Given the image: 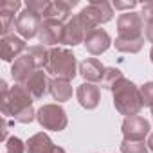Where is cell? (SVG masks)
<instances>
[{"label":"cell","instance_id":"1","mask_svg":"<svg viewBox=\"0 0 153 153\" xmlns=\"http://www.w3.org/2000/svg\"><path fill=\"white\" fill-rule=\"evenodd\" d=\"M0 108L6 117H13L18 123H33L36 119V112L33 110V96L25 87L15 85L7 87L6 81L0 83Z\"/></svg>","mask_w":153,"mask_h":153},{"label":"cell","instance_id":"2","mask_svg":"<svg viewBox=\"0 0 153 153\" xmlns=\"http://www.w3.org/2000/svg\"><path fill=\"white\" fill-rule=\"evenodd\" d=\"M112 94H114V105L117 108V112H121L126 117H133L140 112L142 105V97H140V90L137 88L135 83H131L126 78H121L114 87H112Z\"/></svg>","mask_w":153,"mask_h":153},{"label":"cell","instance_id":"3","mask_svg":"<svg viewBox=\"0 0 153 153\" xmlns=\"http://www.w3.org/2000/svg\"><path fill=\"white\" fill-rule=\"evenodd\" d=\"M76 56L72 54V51L63 49V47H52L51 49V56H49V65H47V72L54 74L59 79H74L76 78Z\"/></svg>","mask_w":153,"mask_h":153},{"label":"cell","instance_id":"4","mask_svg":"<svg viewBox=\"0 0 153 153\" xmlns=\"http://www.w3.org/2000/svg\"><path fill=\"white\" fill-rule=\"evenodd\" d=\"M112 6L108 2H101V0H92V2L79 11V20L87 31V34L94 29H97L101 24H106L112 20Z\"/></svg>","mask_w":153,"mask_h":153},{"label":"cell","instance_id":"5","mask_svg":"<svg viewBox=\"0 0 153 153\" xmlns=\"http://www.w3.org/2000/svg\"><path fill=\"white\" fill-rule=\"evenodd\" d=\"M142 29H144V24H142V16L137 15V13H124L119 16L117 20V31H119V40H124V42H137V40H144L142 36Z\"/></svg>","mask_w":153,"mask_h":153},{"label":"cell","instance_id":"6","mask_svg":"<svg viewBox=\"0 0 153 153\" xmlns=\"http://www.w3.org/2000/svg\"><path fill=\"white\" fill-rule=\"evenodd\" d=\"M36 119L45 130L61 131L67 128V114L59 105H43L36 112Z\"/></svg>","mask_w":153,"mask_h":153},{"label":"cell","instance_id":"7","mask_svg":"<svg viewBox=\"0 0 153 153\" xmlns=\"http://www.w3.org/2000/svg\"><path fill=\"white\" fill-rule=\"evenodd\" d=\"M42 18L38 15H34L33 11L29 9H24L22 13H18L16 16V24H15V29L20 33L22 38H33L40 33V27H42Z\"/></svg>","mask_w":153,"mask_h":153},{"label":"cell","instance_id":"8","mask_svg":"<svg viewBox=\"0 0 153 153\" xmlns=\"http://www.w3.org/2000/svg\"><path fill=\"white\" fill-rule=\"evenodd\" d=\"M63 33H65V24L59 20H43L40 27V43L42 45H56L63 43Z\"/></svg>","mask_w":153,"mask_h":153},{"label":"cell","instance_id":"9","mask_svg":"<svg viewBox=\"0 0 153 153\" xmlns=\"http://www.w3.org/2000/svg\"><path fill=\"white\" fill-rule=\"evenodd\" d=\"M149 133V123L140 117V115H133V117H126L123 123V135L124 140H144V137Z\"/></svg>","mask_w":153,"mask_h":153},{"label":"cell","instance_id":"10","mask_svg":"<svg viewBox=\"0 0 153 153\" xmlns=\"http://www.w3.org/2000/svg\"><path fill=\"white\" fill-rule=\"evenodd\" d=\"M36 70H38V68H36V63H34L33 56H31L29 52H25V54H22L18 59H15V63H13V67H11V76H13V79H15L18 85H22V83L25 85L27 79L31 78Z\"/></svg>","mask_w":153,"mask_h":153},{"label":"cell","instance_id":"11","mask_svg":"<svg viewBox=\"0 0 153 153\" xmlns=\"http://www.w3.org/2000/svg\"><path fill=\"white\" fill-rule=\"evenodd\" d=\"M83 43H85V47H87V51H88L90 54L99 56V54H103V52L108 51V47L112 45V40H110V34H108L105 29L97 27V29L90 31V33L85 36V42H83Z\"/></svg>","mask_w":153,"mask_h":153},{"label":"cell","instance_id":"12","mask_svg":"<svg viewBox=\"0 0 153 153\" xmlns=\"http://www.w3.org/2000/svg\"><path fill=\"white\" fill-rule=\"evenodd\" d=\"M25 42L15 34H7V36H2L0 40V58L4 61H13V59H18L22 56V52L25 51Z\"/></svg>","mask_w":153,"mask_h":153},{"label":"cell","instance_id":"13","mask_svg":"<svg viewBox=\"0 0 153 153\" xmlns=\"http://www.w3.org/2000/svg\"><path fill=\"white\" fill-rule=\"evenodd\" d=\"M85 36H87V31L79 20V15H74L72 18L67 20L65 24V33H63V43L65 45H78L81 42H85Z\"/></svg>","mask_w":153,"mask_h":153},{"label":"cell","instance_id":"14","mask_svg":"<svg viewBox=\"0 0 153 153\" xmlns=\"http://www.w3.org/2000/svg\"><path fill=\"white\" fill-rule=\"evenodd\" d=\"M76 97H78L79 105L87 110H94L97 105H99V97H101V92H99V87L96 83H81L76 90Z\"/></svg>","mask_w":153,"mask_h":153},{"label":"cell","instance_id":"15","mask_svg":"<svg viewBox=\"0 0 153 153\" xmlns=\"http://www.w3.org/2000/svg\"><path fill=\"white\" fill-rule=\"evenodd\" d=\"M105 72H106V67L96 58H88L79 63V74L88 83H101L105 78Z\"/></svg>","mask_w":153,"mask_h":153},{"label":"cell","instance_id":"16","mask_svg":"<svg viewBox=\"0 0 153 153\" xmlns=\"http://www.w3.org/2000/svg\"><path fill=\"white\" fill-rule=\"evenodd\" d=\"M27 88V92L34 97V99H42L47 92H49V87H51V81L47 78V74L43 70H36L31 78L27 79V83L24 85Z\"/></svg>","mask_w":153,"mask_h":153},{"label":"cell","instance_id":"17","mask_svg":"<svg viewBox=\"0 0 153 153\" xmlns=\"http://www.w3.org/2000/svg\"><path fill=\"white\" fill-rule=\"evenodd\" d=\"M25 146H27V153H52L56 149V146L52 144L51 137L47 133H43V131L33 135L25 142Z\"/></svg>","mask_w":153,"mask_h":153},{"label":"cell","instance_id":"18","mask_svg":"<svg viewBox=\"0 0 153 153\" xmlns=\"http://www.w3.org/2000/svg\"><path fill=\"white\" fill-rule=\"evenodd\" d=\"M76 4H78L76 0H72V2H65V0H56V2H51L45 20H59V22L67 20L70 16L72 7H76Z\"/></svg>","mask_w":153,"mask_h":153},{"label":"cell","instance_id":"19","mask_svg":"<svg viewBox=\"0 0 153 153\" xmlns=\"http://www.w3.org/2000/svg\"><path fill=\"white\" fill-rule=\"evenodd\" d=\"M49 92H51V96H52L56 101H59V103L68 101V99L72 97V87H70V81H67V79H59V78H54V79L51 81Z\"/></svg>","mask_w":153,"mask_h":153},{"label":"cell","instance_id":"20","mask_svg":"<svg viewBox=\"0 0 153 153\" xmlns=\"http://www.w3.org/2000/svg\"><path fill=\"white\" fill-rule=\"evenodd\" d=\"M27 52L33 56V59H34V63H36V68H47L51 51H47L45 45H34V47H31Z\"/></svg>","mask_w":153,"mask_h":153},{"label":"cell","instance_id":"21","mask_svg":"<svg viewBox=\"0 0 153 153\" xmlns=\"http://www.w3.org/2000/svg\"><path fill=\"white\" fill-rule=\"evenodd\" d=\"M121 153H148V144L144 140H123Z\"/></svg>","mask_w":153,"mask_h":153},{"label":"cell","instance_id":"22","mask_svg":"<svg viewBox=\"0 0 153 153\" xmlns=\"http://www.w3.org/2000/svg\"><path fill=\"white\" fill-rule=\"evenodd\" d=\"M49 6H51V2H47V0H31V2L25 4V9L33 11L34 15H38V16L43 20V18H47Z\"/></svg>","mask_w":153,"mask_h":153},{"label":"cell","instance_id":"23","mask_svg":"<svg viewBox=\"0 0 153 153\" xmlns=\"http://www.w3.org/2000/svg\"><path fill=\"white\" fill-rule=\"evenodd\" d=\"M115 49L117 51H121V52H130V54H135V52H139L140 49H142V45H144V40H137V42H124V40H115Z\"/></svg>","mask_w":153,"mask_h":153},{"label":"cell","instance_id":"24","mask_svg":"<svg viewBox=\"0 0 153 153\" xmlns=\"http://www.w3.org/2000/svg\"><path fill=\"white\" fill-rule=\"evenodd\" d=\"M121 78H124L123 76V72L119 70V68H114V67H110V68H106V72H105V78H103V81H101V85L105 87V88H110L112 90V87L121 79Z\"/></svg>","mask_w":153,"mask_h":153},{"label":"cell","instance_id":"25","mask_svg":"<svg viewBox=\"0 0 153 153\" xmlns=\"http://www.w3.org/2000/svg\"><path fill=\"white\" fill-rule=\"evenodd\" d=\"M20 7H22V2H20V0H2V2H0V15L15 16Z\"/></svg>","mask_w":153,"mask_h":153},{"label":"cell","instance_id":"26","mask_svg":"<svg viewBox=\"0 0 153 153\" xmlns=\"http://www.w3.org/2000/svg\"><path fill=\"white\" fill-rule=\"evenodd\" d=\"M6 149H7V153H25L27 146L18 137H9L6 140Z\"/></svg>","mask_w":153,"mask_h":153},{"label":"cell","instance_id":"27","mask_svg":"<svg viewBox=\"0 0 153 153\" xmlns=\"http://www.w3.org/2000/svg\"><path fill=\"white\" fill-rule=\"evenodd\" d=\"M139 90H140L142 105H144V106H149V108H153V81H149V83L142 85Z\"/></svg>","mask_w":153,"mask_h":153},{"label":"cell","instance_id":"28","mask_svg":"<svg viewBox=\"0 0 153 153\" xmlns=\"http://www.w3.org/2000/svg\"><path fill=\"white\" fill-rule=\"evenodd\" d=\"M140 16H142V22H153V0L151 2H146L144 6H142V13H140Z\"/></svg>","mask_w":153,"mask_h":153},{"label":"cell","instance_id":"29","mask_svg":"<svg viewBox=\"0 0 153 153\" xmlns=\"http://www.w3.org/2000/svg\"><path fill=\"white\" fill-rule=\"evenodd\" d=\"M112 6L115 9H133L137 6V2H135V0H131V2H114Z\"/></svg>","mask_w":153,"mask_h":153},{"label":"cell","instance_id":"30","mask_svg":"<svg viewBox=\"0 0 153 153\" xmlns=\"http://www.w3.org/2000/svg\"><path fill=\"white\" fill-rule=\"evenodd\" d=\"M144 34H146V40L153 43V22H148L144 25Z\"/></svg>","mask_w":153,"mask_h":153},{"label":"cell","instance_id":"31","mask_svg":"<svg viewBox=\"0 0 153 153\" xmlns=\"http://www.w3.org/2000/svg\"><path fill=\"white\" fill-rule=\"evenodd\" d=\"M146 144H148V149H151V151H153V133H149V137H148V142H146Z\"/></svg>","mask_w":153,"mask_h":153},{"label":"cell","instance_id":"32","mask_svg":"<svg viewBox=\"0 0 153 153\" xmlns=\"http://www.w3.org/2000/svg\"><path fill=\"white\" fill-rule=\"evenodd\" d=\"M52 153H67V151H65L63 148H59V146H56V149H54Z\"/></svg>","mask_w":153,"mask_h":153},{"label":"cell","instance_id":"33","mask_svg":"<svg viewBox=\"0 0 153 153\" xmlns=\"http://www.w3.org/2000/svg\"><path fill=\"white\" fill-rule=\"evenodd\" d=\"M149 58H151V61H153V47H151V51H149Z\"/></svg>","mask_w":153,"mask_h":153},{"label":"cell","instance_id":"34","mask_svg":"<svg viewBox=\"0 0 153 153\" xmlns=\"http://www.w3.org/2000/svg\"><path fill=\"white\" fill-rule=\"evenodd\" d=\"M151 115H153V108H151Z\"/></svg>","mask_w":153,"mask_h":153}]
</instances>
